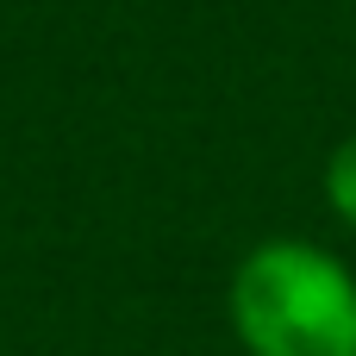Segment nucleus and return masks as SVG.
I'll list each match as a JSON object with an SVG mask.
<instances>
[{"label":"nucleus","instance_id":"nucleus-2","mask_svg":"<svg viewBox=\"0 0 356 356\" xmlns=\"http://www.w3.org/2000/svg\"><path fill=\"white\" fill-rule=\"evenodd\" d=\"M319 188H325V207H332V219L356 232V131L332 144V156H325V175H319Z\"/></svg>","mask_w":356,"mask_h":356},{"label":"nucleus","instance_id":"nucleus-1","mask_svg":"<svg viewBox=\"0 0 356 356\" xmlns=\"http://www.w3.org/2000/svg\"><path fill=\"white\" fill-rule=\"evenodd\" d=\"M244 356H356V269L313 238H263L225 282Z\"/></svg>","mask_w":356,"mask_h":356}]
</instances>
